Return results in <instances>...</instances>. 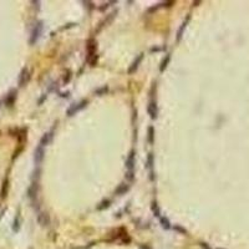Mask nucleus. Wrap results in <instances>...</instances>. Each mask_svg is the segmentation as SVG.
<instances>
[{
  "instance_id": "obj_1",
  "label": "nucleus",
  "mask_w": 249,
  "mask_h": 249,
  "mask_svg": "<svg viewBox=\"0 0 249 249\" xmlns=\"http://www.w3.org/2000/svg\"><path fill=\"white\" fill-rule=\"evenodd\" d=\"M86 49H87V62H88L91 66H95L96 62H97V55H96V41H95L93 39H90V40L87 41Z\"/></svg>"
},
{
  "instance_id": "obj_2",
  "label": "nucleus",
  "mask_w": 249,
  "mask_h": 249,
  "mask_svg": "<svg viewBox=\"0 0 249 249\" xmlns=\"http://www.w3.org/2000/svg\"><path fill=\"white\" fill-rule=\"evenodd\" d=\"M87 105V101H85V100H84V101H81L80 104H75V105H71L70 107H69V110H67V116H74L76 112H79L80 110H82L85 106Z\"/></svg>"
},
{
  "instance_id": "obj_3",
  "label": "nucleus",
  "mask_w": 249,
  "mask_h": 249,
  "mask_svg": "<svg viewBox=\"0 0 249 249\" xmlns=\"http://www.w3.org/2000/svg\"><path fill=\"white\" fill-rule=\"evenodd\" d=\"M29 80H30V72H29V70L26 67H24L21 70V72H20V76H19V86L20 87L25 86L29 82Z\"/></svg>"
},
{
  "instance_id": "obj_4",
  "label": "nucleus",
  "mask_w": 249,
  "mask_h": 249,
  "mask_svg": "<svg viewBox=\"0 0 249 249\" xmlns=\"http://www.w3.org/2000/svg\"><path fill=\"white\" fill-rule=\"evenodd\" d=\"M146 168L149 171V179L153 181L155 176H153V155L149 153L147 156V161H146Z\"/></svg>"
},
{
  "instance_id": "obj_5",
  "label": "nucleus",
  "mask_w": 249,
  "mask_h": 249,
  "mask_svg": "<svg viewBox=\"0 0 249 249\" xmlns=\"http://www.w3.org/2000/svg\"><path fill=\"white\" fill-rule=\"evenodd\" d=\"M147 111H148V115L151 116L152 120H156L157 118V115H158V110H157V104L155 101H151L147 107Z\"/></svg>"
},
{
  "instance_id": "obj_6",
  "label": "nucleus",
  "mask_w": 249,
  "mask_h": 249,
  "mask_svg": "<svg viewBox=\"0 0 249 249\" xmlns=\"http://www.w3.org/2000/svg\"><path fill=\"white\" fill-rule=\"evenodd\" d=\"M41 30H42V24L41 23H37V25L34 28V30H32V34H31V39H30V44H34L37 39H39V36H40V34H41Z\"/></svg>"
},
{
  "instance_id": "obj_7",
  "label": "nucleus",
  "mask_w": 249,
  "mask_h": 249,
  "mask_svg": "<svg viewBox=\"0 0 249 249\" xmlns=\"http://www.w3.org/2000/svg\"><path fill=\"white\" fill-rule=\"evenodd\" d=\"M142 59H143V54H140L136 59H135V61L132 62V65L130 66V69H128V74H133L137 69H138V66H140V64H141V61H142Z\"/></svg>"
},
{
  "instance_id": "obj_8",
  "label": "nucleus",
  "mask_w": 249,
  "mask_h": 249,
  "mask_svg": "<svg viewBox=\"0 0 249 249\" xmlns=\"http://www.w3.org/2000/svg\"><path fill=\"white\" fill-rule=\"evenodd\" d=\"M37 222L42 225V227H47L50 224V217L47 213H39L37 214Z\"/></svg>"
},
{
  "instance_id": "obj_9",
  "label": "nucleus",
  "mask_w": 249,
  "mask_h": 249,
  "mask_svg": "<svg viewBox=\"0 0 249 249\" xmlns=\"http://www.w3.org/2000/svg\"><path fill=\"white\" fill-rule=\"evenodd\" d=\"M133 167H135V151H131L126 160V168L128 171H133Z\"/></svg>"
},
{
  "instance_id": "obj_10",
  "label": "nucleus",
  "mask_w": 249,
  "mask_h": 249,
  "mask_svg": "<svg viewBox=\"0 0 249 249\" xmlns=\"http://www.w3.org/2000/svg\"><path fill=\"white\" fill-rule=\"evenodd\" d=\"M44 155H45L44 147L39 144L37 148H36V151H35V162H36V163H40V162L44 160Z\"/></svg>"
},
{
  "instance_id": "obj_11",
  "label": "nucleus",
  "mask_w": 249,
  "mask_h": 249,
  "mask_svg": "<svg viewBox=\"0 0 249 249\" xmlns=\"http://www.w3.org/2000/svg\"><path fill=\"white\" fill-rule=\"evenodd\" d=\"M53 137H54L53 132H49V133H45V135H44V136L41 137V140H40V146H42V147L47 146V144H49L50 142H51Z\"/></svg>"
},
{
  "instance_id": "obj_12",
  "label": "nucleus",
  "mask_w": 249,
  "mask_h": 249,
  "mask_svg": "<svg viewBox=\"0 0 249 249\" xmlns=\"http://www.w3.org/2000/svg\"><path fill=\"white\" fill-rule=\"evenodd\" d=\"M15 98H16V91H11V92L6 96V98H5V105H6V106L14 105Z\"/></svg>"
},
{
  "instance_id": "obj_13",
  "label": "nucleus",
  "mask_w": 249,
  "mask_h": 249,
  "mask_svg": "<svg viewBox=\"0 0 249 249\" xmlns=\"http://www.w3.org/2000/svg\"><path fill=\"white\" fill-rule=\"evenodd\" d=\"M188 21H189V15L187 16V19L182 23V25H181V28L178 29V32H177V40L179 41L181 39H182V35H183V31H184V29H186V26H187V24H188Z\"/></svg>"
},
{
  "instance_id": "obj_14",
  "label": "nucleus",
  "mask_w": 249,
  "mask_h": 249,
  "mask_svg": "<svg viewBox=\"0 0 249 249\" xmlns=\"http://www.w3.org/2000/svg\"><path fill=\"white\" fill-rule=\"evenodd\" d=\"M36 194H37V184L36 183H34L30 188H29V191H28V195H29V198L30 199H35V197H36Z\"/></svg>"
},
{
  "instance_id": "obj_15",
  "label": "nucleus",
  "mask_w": 249,
  "mask_h": 249,
  "mask_svg": "<svg viewBox=\"0 0 249 249\" xmlns=\"http://www.w3.org/2000/svg\"><path fill=\"white\" fill-rule=\"evenodd\" d=\"M8 189H9V179L6 178L2 186V192H0V197L2 198H5L6 194H8Z\"/></svg>"
},
{
  "instance_id": "obj_16",
  "label": "nucleus",
  "mask_w": 249,
  "mask_h": 249,
  "mask_svg": "<svg viewBox=\"0 0 249 249\" xmlns=\"http://www.w3.org/2000/svg\"><path fill=\"white\" fill-rule=\"evenodd\" d=\"M128 191V184H126V183H122V184H120L118 187H117V189H116V194H118V195H121V194H123V193H126Z\"/></svg>"
},
{
  "instance_id": "obj_17",
  "label": "nucleus",
  "mask_w": 249,
  "mask_h": 249,
  "mask_svg": "<svg viewBox=\"0 0 249 249\" xmlns=\"http://www.w3.org/2000/svg\"><path fill=\"white\" fill-rule=\"evenodd\" d=\"M153 138H155V128L152 126H149L148 127V137H147L149 144H153Z\"/></svg>"
},
{
  "instance_id": "obj_18",
  "label": "nucleus",
  "mask_w": 249,
  "mask_h": 249,
  "mask_svg": "<svg viewBox=\"0 0 249 249\" xmlns=\"http://www.w3.org/2000/svg\"><path fill=\"white\" fill-rule=\"evenodd\" d=\"M170 59H171L170 55H167V56L163 59V61H162V64H161V67H160V71H161V72H163L165 69L167 67V65H168V62H170Z\"/></svg>"
},
{
  "instance_id": "obj_19",
  "label": "nucleus",
  "mask_w": 249,
  "mask_h": 249,
  "mask_svg": "<svg viewBox=\"0 0 249 249\" xmlns=\"http://www.w3.org/2000/svg\"><path fill=\"white\" fill-rule=\"evenodd\" d=\"M161 224H162V227H163L165 229H170V228H171L170 221H168L167 218H165V217H162V218H161Z\"/></svg>"
},
{
  "instance_id": "obj_20",
  "label": "nucleus",
  "mask_w": 249,
  "mask_h": 249,
  "mask_svg": "<svg viewBox=\"0 0 249 249\" xmlns=\"http://www.w3.org/2000/svg\"><path fill=\"white\" fill-rule=\"evenodd\" d=\"M126 179H127L128 182H132V181L135 179V173H133V171H127V172H126Z\"/></svg>"
},
{
  "instance_id": "obj_21",
  "label": "nucleus",
  "mask_w": 249,
  "mask_h": 249,
  "mask_svg": "<svg viewBox=\"0 0 249 249\" xmlns=\"http://www.w3.org/2000/svg\"><path fill=\"white\" fill-rule=\"evenodd\" d=\"M152 212H153L155 217H160V208H158L157 203H153V204H152Z\"/></svg>"
},
{
  "instance_id": "obj_22",
  "label": "nucleus",
  "mask_w": 249,
  "mask_h": 249,
  "mask_svg": "<svg viewBox=\"0 0 249 249\" xmlns=\"http://www.w3.org/2000/svg\"><path fill=\"white\" fill-rule=\"evenodd\" d=\"M107 86H104V87H101V88H98V90H96V95H98V96H101V95H104V93H106L107 92Z\"/></svg>"
},
{
  "instance_id": "obj_23",
  "label": "nucleus",
  "mask_w": 249,
  "mask_h": 249,
  "mask_svg": "<svg viewBox=\"0 0 249 249\" xmlns=\"http://www.w3.org/2000/svg\"><path fill=\"white\" fill-rule=\"evenodd\" d=\"M19 227H20V219H19V217H16L15 221H14V227H13V229H14L15 232H18V230H19Z\"/></svg>"
},
{
  "instance_id": "obj_24",
  "label": "nucleus",
  "mask_w": 249,
  "mask_h": 249,
  "mask_svg": "<svg viewBox=\"0 0 249 249\" xmlns=\"http://www.w3.org/2000/svg\"><path fill=\"white\" fill-rule=\"evenodd\" d=\"M70 80H71V72L67 71V72H65V75H64V82L67 84V82H70Z\"/></svg>"
},
{
  "instance_id": "obj_25",
  "label": "nucleus",
  "mask_w": 249,
  "mask_h": 249,
  "mask_svg": "<svg viewBox=\"0 0 249 249\" xmlns=\"http://www.w3.org/2000/svg\"><path fill=\"white\" fill-rule=\"evenodd\" d=\"M110 206V201H105V202H102V204L98 207V209H104V208H107Z\"/></svg>"
},
{
  "instance_id": "obj_26",
  "label": "nucleus",
  "mask_w": 249,
  "mask_h": 249,
  "mask_svg": "<svg viewBox=\"0 0 249 249\" xmlns=\"http://www.w3.org/2000/svg\"><path fill=\"white\" fill-rule=\"evenodd\" d=\"M174 229L178 230V232H181V233H186V230H184L183 228H181V227H174Z\"/></svg>"
},
{
  "instance_id": "obj_27",
  "label": "nucleus",
  "mask_w": 249,
  "mask_h": 249,
  "mask_svg": "<svg viewBox=\"0 0 249 249\" xmlns=\"http://www.w3.org/2000/svg\"><path fill=\"white\" fill-rule=\"evenodd\" d=\"M141 249H148L147 247H141Z\"/></svg>"
}]
</instances>
